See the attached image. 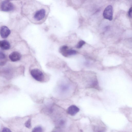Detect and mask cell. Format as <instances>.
<instances>
[{"label":"cell","mask_w":132,"mask_h":132,"mask_svg":"<svg viewBox=\"0 0 132 132\" xmlns=\"http://www.w3.org/2000/svg\"><path fill=\"white\" fill-rule=\"evenodd\" d=\"M30 74L33 78L37 81H41L44 79L43 74L38 69H34L30 71Z\"/></svg>","instance_id":"6da1fadb"},{"label":"cell","mask_w":132,"mask_h":132,"mask_svg":"<svg viewBox=\"0 0 132 132\" xmlns=\"http://www.w3.org/2000/svg\"><path fill=\"white\" fill-rule=\"evenodd\" d=\"M113 9L112 6L109 5L105 9L103 13L104 18L110 21L113 19Z\"/></svg>","instance_id":"7a4b0ae2"},{"label":"cell","mask_w":132,"mask_h":132,"mask_svg":"<svg viewBox=\"0 0 132 132\" xmlns=\"http://www.w3.org/2000/svg\"><path fill=\"white\" fill-rule=\"evenodd\" d=\"M1 8L2 11L7 12L13 10L14 8V6L12 3L6 0L2 3Z\"/></svg>","instance_id":"3957f363"},{"label":"cell","mask_w":132,"mask_h":132,"mask_svg":"<svg viewBox=\"0 0 132 132\" xmlns=\"http://www.w3.org/2000/svg\"><path fill=\"white\" fill-rule=\"evenodd\" d=\"M45 14V10L42 9L36 12L34 15V18L37 21H40L44 17Z\"/></svg>","instance_id":"277c9868"},{"label":"cell","mask_w":132,"mask_h":132,"mask_svg":"<svg viewBox=\"0 0 132 132\" xmlns=\"http://www.w3.org/2000/svg\"><path fill=\"white\" fill-rule=\"evenodd\" d=\"M10 31L6 26H2L0 29V34L1 37L3 38H7L10 34Z\"/></svg>","instance_id":"5b68a950"},{"label":"cell","mask_w":132,"mask_h":132,"mask_svg":"<svg viewBox=\"0 0 132 132\" xmlns=\"http://www.w3.org/2000/svg\"><path fill=\"white\" fill-rule=\"evenodd\" d=\"M79 109L74 105H72L68 107L67 109V112L72 116L75 115L79 111Z\"/></svg>","instance_id":"8992f818"},{"label":"cell","mask_w":132,"mask_h":132,"mask_svg":"<svg viewBox=\"0 0 132 132\" xmlns=\"http://www.w3.org/2000/svg\"><path fill=\"white\" fill-rule=\"evenodd\" d=\"M9 58L12 61L15 62L19 60L21 58L20 54L17 52H14L9 55Z\"/></svg>","instance_id":"52a82bcc"},{"label":"cell","mask_w":132,"mask_h":132,"mask_svg":"<svg viewBox=\"0 0 132 132\" xmlns=\"http://www.w3.org/2000/svg\"><path fill=\"white\" fill-rule=\"evenodd\" d=\"M10 45L9 42L6 40H0V47L3 50L9 49Z\"/></svg>","instance_id":"ba28073f"},{"label":"cell","mask_w":132,"mask_h":132,"mask_svg":"<svg viewBox=\"0 0 132 132\" xmlns=\"http://www.w3.org/2000/svg\"><path fill=\"white\" fill-rule=\"evenodd\" d=\"M77 53L76 51L74 50L69 49H68L66 50L64 52V56L68 57L69 56L75 55Z\"/></svg>","instance_id":"9c48e42d"},{"label":"cell","mask_w":132,"mask_h":132,"mask_svg":"<svg viewBox=\"0 0 132 132\" xmlns=\"http://www.w3.org/2000/svg\"><path fill=\"white\" fill-rule=\"evenodd\" d=\"M43 129L42 127L40 126H37L33 129L32 132H42Z\"/></svg>","instance_id":"30bf717a"},{"label":"cell","mask_w":132,"mask_h":132,"mask_svg":"<svg viewBox=\"0 0 132 132\" xmlns=\"http://www.w3.org/2000/svg\"><path fill=\"white\" fill-rule=\"evenodd\" d=\"M85 43V42L83 40H81L79 41L77 44L76 47L79 48L81 47Z\"/></svg>","instance_id":"8fae6325"},{"label":"cell","mask_w":132,"mask_h":132,"mask_svg":"<svg viewBox=\"0 0 132 132\" xmlns=\"http://www.w3.org/2000/svg\"><path fill=\"white\" fill-rule=\"evenodd\" d=\"M25 126L28 128H30L31 127V120L30 119H29L25 123Z\"/></svg>","instance_id":"7c38bea8"},{"label":"cell","mask_w":132,"mask_h":132,"mask_svg":"<svg viewBox=\"0 0 132 132\" xmlns=\"http://www.w3.org/2000/svg\"><path fill=\"white\" fill-rule=\"evenodd\" d=\"M68 88V87L66 85H62L61 87V89L63 91L66 90Z\"/></svg>","instance_id":"4fadbf2b"},{"label":"cell","mask_w":132,"mask_h":132,"mask_svg":"<svg viewBox=\"0 0 132 132\" xmlns=\"http://www.w3.org/2000/svg\"><path fill=\"white\" fill-rule=\"evenodd\" d=\"M128 15L130 18L132 17V7H131L129 9L128 12Z\"/></svg>","instance_id":"5bb4252c"},{"label":"cell","mask_w":132,"mask_h":132,"mask_svg":"<svg viewBox=\"0 0 132 132\" xmlns=\"http://www.w3.org/2000/svg\"><path fill=\"white\" fill-rule=\"evenodd\" d=\"M5 57V55L3 53L0 52V59H3Z\"/></svg>","instance_id":"9a60e30c"},{"label":"cell","mask_w":132,"mask_h":132,"mask_svg":"<svg viewBox=\"0 0 132 132\" xmlns=\"http://www.w3.org/2000/svg\"><path fill=\"white\" fill-rule=\"evenodd\" d=\"M11 131L9 129L6 128H4L3 129V132H10Z\"/></svg>","instance_id":"2e32d148"},{"label":"cell","mask_w":132,"mask_h":132,"mask_svg":"<svg viewBox=\"0 0 132 132\" xmlns=\"http://www.w3.org/2000/svg\"></svg>","instance_id":"e0dca14e"}]
</instances>
